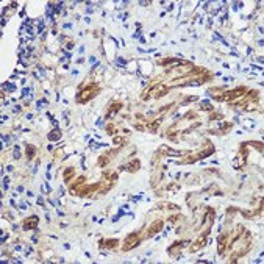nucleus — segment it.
<instances>
[{
    "mask_svg": "<svg viewBox=\"0 0 264 264\" xmlns=\"http://www.w3.org/2000/svg\"><path fill=\"white\" fill-rule=\"evenodd\" d=\"M98 91H100V89H98L95 85L86 86L83 91H80V92L77 94V103H86L88 100H91V98L95 97V94H98Z\"/></svg>",
    "mask_w": 264,
    "mask_h": 264,
    "instance_id": "nucleus-1",
    "label": "nucleus"
},
{
    "mask_svg": "<svg viewBox=\"0 0 264 264\" xmlns=\"http://www.w3.org/2000/svg\"><path fill=\"white\" fill-rule=\"evenodd\" d=\"M245 92H247V89L244 88V86H239V88H236V89H233V91H228V92H225L223 95H219V97H214L217 102H231V100H236V98H239V97H242V95H245Z\"/></svg>",
    "mask_w": 264,
    "mask_h": 264,
    "instance_id": "nucleus-2",
    "label": "nucleus"
},
{
    "mask_svg": "<svg viewBox=\"0 0 264 264\" xmlns=\"http://www.w3.org/2000/svg\"><path fill=\"white\" fill-rule=\"evenodd\" d=\"M139 242H141L139 234H138V233H131V234H128V236L125 238L124 245H122V250H124V252H128V250H131V249H134V247H138V245H139Z\"/></svg>",
    "mask_w": 264,
    "mask_h": 264,
    "instance_id": "nucleus-3",
    "label": "nucleus"
},
{
    "mask_svg": "<svg viewBox=\"0 0 264 264\" xmlns=\"http://www.w3.org/2000/svg\"><path fill=\"white\" fill-rule=\"evenodd\" d=\"M208 234H210V227H208V230H205L200 236H198V239L192 244V247H191V252H197V250H200L202 247H205L206 244H208Z\"/></svg>",
    "mask_w": 264,
    "mask_h": 264,
    "instance_id": "nucleus-4",
    "label": "nucleus"
},
{
    "mask_svg": "<svg viewBox=\"0 0 264 264\" xmlns=\"http://www.w3.org/2000/svg\"><path fill=\"white\" fill-rule=\"evenodd\" d=\"M217 242H219V253H223L228 247H230V242H231V234L230 233H222L219 238H217Z\"/></svg>",
    "mask_w": 264,
    "mask_h": 264,
    "instance_id": "nucleus-5",
    "label": "nucleus"
},
{
    "mask_svg": "<svg viewBox=\"0 0 264 264\" xmlns=\"http://www.w3.org/2000/svg\"><path fill=\"white\" fill-rule=\"evenodd\" d=\"M186 244H189V241H180V242H175L172 247H169L167 249V253L169 255H172V256H177V259H180V255H178V252L186 245Z\"/></svg>",
    "mask_w": 264,
    "mask_h": 264,
    "instance_id": "nucleus-6",
    "label": "nucleus"
},
{
    "mask_svg": "<svg viewBox=\"0 0 264 264\" xmlns=\"http://www.w3.org/2000/svg\"><path fill=\"white\" fill-rule=\"evenodd\" d=\"M161 230H162V220H155L152 225H150V228L147 230L145 238H152L155 233H158V231H161Z\"/></svg>",
    "mask_w": 264,
    "mask_h": 264,
    "instance_id": "nucleus-7",
    "label": "nucleus"
},
{
    "mask_svg": "<svg viewBox=\"0 0 264 264\" xmlns=\"http://www.w3.org/2000/svg\"><path fill=\"white\" fill-rule=\"evenodd\" d=\"M36 225H38V216H30V217H27V219L24 220L22 228H24V230H33Z\"/></svg>",
    "mask_w": 264,
    "mask_h": 264,
    "instance_id": "nucleus-8",
    "label": "nucleus"
},
{
    "mask_svg": "<svg viewBox=\"0 0 264 264\" xmlns=\"http://www.w3.org/2000/svg\"><path fill=\"white\" fill-rule=\"evenodd\" d=\"M122 108V103H114V105H111L110 106V110H108V113H106V120H111L116 114H117V111Z\"/></svg>",
    "mask_w": 264,
    "mask_h": 264,
    "instance_id": "nucleus-9",
    "label": "nucleus"
},
{
    "mask_svg": "<svg viewBox=\"0 0 264 264\" xmlns=\"http://www.w3.org/2000/svg\"><path fill=\"white\" fill-rule=\"evenodd\" d=\"M139 169H141V161H139V159H136V158L130 162V164H127V166H125V170H128V172H138Z\"/></svg>",
    "mask_w": 264,
    "mask_h": 264,
    "instance_id": "nucleus-10",
    "label": "nucleus"
},
{
    "mask_svg": "<svg viewBox=\"0 0 264 264\" xmlns=\"http://www.w3.org/2000/svg\"><path fill=\"white\" fill-rule=\"evenodd\" d=\"M103 244H105V247H108V249H114V247H117L119 241H117V239H106V241H100V245H103Z\"/></svg>",
    "mask_w": 264,
    "mask_h": 264,
    "instance_id": "nucleus-11",
    "label": "nucleus"
},
{
    "mask_svg": "<svg viewBox=\"0 0 264 264\" xmlns=\"http://www.w3.org/2000/svg\"><path fill=\"white\" fill-rule=\"evenodd\" d=\"M47 138H49V141H58V139L61 138V131H59V128H58V130H52V131L47 134Z\"/></svg>",
    "mask_w": 264,
    "mask_h": 264,
    "instance_id": "nucleus-12",
    "label": "nucleus"
},
{
    "mask_svg": "<svg viewBox=\"0 0 264 264\" xmlns=\"http://www.w3.org/2000/svg\"><path fill=\"white\" fill-rule=\"evenodd\" d=\"M74 170H75L74 167H67V169H64V175H63V177H64V183H69V180H70V178L74 177V174H75Z\"/></svg>",
    "mask_w": 264,
    "mask_h": 264,
    "instance_id": "nucleus-13",
    "label": "nucleus"
},
{
    "mask_svg": "<svg viewBox=\"0 0 264 264\" xmlns=\"http://www.w3.org/2000/svg\"><path fill=\"white\" fill-rule=\"evenodd\" d=\"M34 153H36V149H34L33 145H27V152H25L27 159H31V158L34 156Z\"/></svg>",
    "mask_w": 264,
    "mask_h": 264,
    "instance_id": "nucleus-14",
    "label": "nucleus"
},
{
    "mask_svg": "<svg viewBox=\"0 0 264 264\" xmlns=\"http://www.w3.org/2000/svg\"><path fill=\"white\" fill-rule=\"evenodd\" d=\"M20 156H22V153H20V147L16 145L14 147V152H13V158L14 159H20Z\"/></svg>",
    "mask_w": 264,
    "mask_h": 264,
    "instance_id": "nucleus-15",
    "label": "nucleus"
},
{
    "mask_svg": "<svg viewBox=\"0 0 264 264\" xmlns=\"http://www.w3.org/2000/svg\"><path fill=\"white\" fill-rule=\"evenodd\" d=\"M108 161H110V156H100V159H98V166H105Z\"/></svg>",
    "mask_w": 264,
    "mask_h": 264,
    "instance_id": "nucleus-16",
    "label": "nucleus"
},
{
    "mask_svg": "<svg viewBox=\"0 0 264 264\" xmlns=\"http://www.w3.org/2000/svg\"><path fill=\"white\" fill-rule=\"evenodd\" d=\"M3 89H6V91H10V92H13V91L16 89V86H14L13 83H5V85H3Z\"/></svg>",
    "mask_w": 264,
    "mask_h": 264,
    "instance_id": "nucleus-17",
    "label": "nucleus"
},
{
    "mask_svg": "<svg viewBox=\"0 0 264 264\" xmlns=\"http://www.w3.org/2000/svg\"><path fill=\"white\" fill-rule=\"evenodd\" d=\"M250 144H252L255 149H258L259 152H262V144H261V142H250Z\"/></svg>",
    "mask_w": 264,
    "mask_h": 264,
    "instance_id": "nucleus-18",
    "label": "nucleus"
},
{
    "mask_svg": "<svg viewBox=\"0 0 264 264\" xmlns=\"http://www.w3.org/2000/svg\"><path fill=\"white\" fill-rule=\"evenodd\" d=\"M44 103L47 105V100H45V98H42V100H39V102H38V110H42Z\"/></svg>",
    "mask_w": 264,
    "mask_h": 264,
    "instance_id": "nucleus-19",
    "label": "nucleus"
},
{
    "mask_svg": "<svg viewBox=\"0 0 264 264\" xmlns=\"http://www.w3.org/2000/svg\"><path fill=\"white\" fill-rule=\"evenodd\" d=\"M114 144H127V141L122 138H114Z\"/></svg>",
    "mask_w": 264,
    "mask_h": 264,
    "instance_id": "nucleus-20",
    "label": "nucleus"
},
{
    "mask_svg": "<svg viewBox=\"0 0 264 264\" xmlns=\"http://www.w3.org/2000/svg\"><path fill=\"white\" fill-rule=\"evenodd\" d=\"M195 100H198V97H197V95H192V97H188V98L185 100V103H188V102H195Z\"/></svg>",
    "mask_w": 264,
    "mask_h": 264,
    "instance_id": "nucleus-21",
    "label": "nucleus"
},
{
    "mask_svg": "<svg viewBox=\"0 0 264 264\" xmlns=\"http://www.w3.org/2000/svg\"><path fill=\"white\" fill-rule=\"evenodd\" d=\"M106 131H108V134H114V131H116V130H114V127H113V125H108V127H106Z\"/></svg>",
    "mask_w": 264,
    "mask_h": 264,
    "instance_id": "nucleus-22",
    "label": "nucleus"
},
{
    "mask_svg": "<svg viewBox=\"0 0 264 264\" xmlns=\"http://www.w3.org/2000/svg\"><path fill=\"white\" fill-rule=\"evenodd\" d=\"M27 31H28V34H30V36H33V34H34V30H33V27H30V25H27Z\"/></svg>",
    "mask_w": 264,
    "mask_h": 264,
    "instance_id": "nucleus-23",
    "label": "nucleus"
},
{
    "mask_svg": "<svg viewBox=\"0 0 264 264\" xmlns=\"http://www.w3.org/2000/svg\"><path fill=\"white\" fill-rule=\"evenodd\" d=\"M8 186H10V180L8 178H3V188L8 189Z\"/></svg>",
    "mask_w": 264,
    "mask_h": 264,
    "instance_id": "nucleus-24",
    "label": "nucleus"
},
{
    "mask_svg": "<svg viewBox=\"0 0 264 264\" xmlns=\"http://www.w3.org/2000/svg\"><path fill=\"white\" fill-rule=\"evenodd\" d=\"M117 64H119V66H125V59H122V58H117Z\"/></svg>",
    "mask_w": 264,
    "mask_h": 264,
    "instance_id": "nucleus-25",
    "label": "nucleus"
},
{
    "mask_svg": "<svg viewBox=\"0 0 264 264\" xmlns=\"http://www.w3.org/2000/svg\"><path fill=\"white\" fill-rule=\"evenodd\" d=\"M180 216H172V217H169V222L170 223H174V222H177V219H178Z\"/></svg>",
    "mask_w": 264,
    "mask_h": 264,
    "instance_id": "nucleus-26",
    "label": "nucleus"
},
{
    "mask_svg": "<svg viewBox=\"0 0 264 264\" xmlns=\"http://www.w3.org/2000/svg\"><path fill=\"white\" fill-rule=\"evenodd\" d=\"M66 47H67V50H72V49H74V44H72V42H67Z\"/></svg>",
    "mask_w": 264,
    "mask_h": 264,
    "instance_id": "nucleus-27",
    "label": "nucleus"
},
{
    "mask_svg": "<svg viewBox=\"0 0 264 264\" xmlns=\"http://www.w3.org/2000/svg\"><path fill=\"white\" fill-rule=\"evenodd\" d=\"M19 208H20V210H27V208H25V203H22V202L19 203Z\"/></svg>",
    "mask_w": 264,
    "mask_h": 264,
    "instance_id": "nucleus-28",
    "label": "nucleus"
},
{
    "mask_svg": "<svg viewBox=\"0 0 264 264\" xmlns=\"http://www.w3.org/2000/svg\"><path fill=\"white\" fill-rule=\"evenodd\" d=\"M20 110H22V108H20V106H19V105H17V106H14V110H13V111H14V113H19V111H20Z\"/></svg>",
    "mask_w": 264,
    "mask_h": 264,
    "instance_id": "nucleus-29",
    "label": "nucleus"
},
{
    "mask_svg": "<svg viewBox=\"0 0 264 264\" xmlns=\"http://www.w3.org/2000/svg\"><path fill=\"white\" fill-rule=\"evenodd\" d=\"M139 5H141V6H147L149 2H144V0H142V2H139Z\"/></svg>",
    "mask_w": 264,
    "mask_h": 264,
    "instance_id": "nucleus-30",
    "label": "nucleus"
},
{
    "mask_svg": "<svg viewBox=\"0 0 264 264\" xmlns=\"http://www.w3.org/2000/svg\"><path fill=\"white\" fill-rule=\"evenodd\" d=\"M28 92H30V91H28V89H24V91H22V97H25V95H27V94H28Z\"/></svg>",
    "mask_w": 264,
    "mask_h": 264,
    "instance_id": "nucleus-31",
    "label": "nucleus"
},
{
    "mask_svg": "<svg viewBox=\"0 0 264 264\" xmlns=\"http://www.w3.org/2000/svg\"><path fill=\"white\" fill-rule=\"evenodd\" d=\"M172 10H174V3H170V5L167 6V11H172Z\"/></svg>",
    "mask_w": 264,
    "mask_h": 264,
    "instance_id": "nucleus-32",
    "label": "nucleus"
},
{
    "mask_svg": "<svg viewBox=\"0 0 264 264\" xmlns=\"http://www.w3.org/2000/svg\"><path fill=\"white\" fill-rule=\"evenodd\" d=\"M64 28H72V24H64Z\"/></svg>",
    "mask_w": 264,
    "mask_h": 264,
    "instance_id": "nucleus-33",
    "label": "nucleus"
}]
</instances>
